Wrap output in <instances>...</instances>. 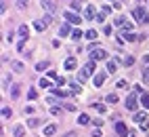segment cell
<instances>
[{
	"label": "cell",
	"instance_id": "1",
	"mask_svg": "<svg viewBox=\"0 0 149 137\" xmlns=\"http://www.w3.org/2000/svg\"><path fill=\"white\" fill-rule=\"evenodd\" d=\"M134 122L141 126V129H149V116H147V112H136L134 114Z\"/></svg>",
	"mask_w": 149,
	"mask_h": 137
},
{
	"label": "cell",
	"instance_id": "2",
	"mask_svg": "<svg viewBox=\"0 0 149 137\" xmlns=\"http://www.w3.org/2000/svg\"><path fill=\"white\" fill-rule=\"evenodd\" d=\"M132 17L136 19V21H141V23H149V15L145 13V8H143V6L134 8V11H132Z\"/></svg>",
	"mask_w": 149,
	"mask_h": 137
},
{
	"label": "cell",
	"instance_id": "3",
	"mask_svg": "<svg viewBox=\"0 0 149 137\" xmlns=\"http://www.w3.org/2000/svg\"><path fill=\"white\" fill-rule=\"evenodd\" d=\"M116 25H118V27H122V30H124L126 34L132 30V23L128 21V19H124V17H118V19H116Z\"/></svg>",
	"mask_w": 149,
	"mask_h": 137
},
{
	"label": "cell",
	"instance_id": "4",
	"mask_svg": "<svg viewBox=\"0 0 149 137\" xmlns=\"http://www.w3.org/2000/svg\"><path fill=\"white\" fill-rule=\"evenodd\" d=\"M42 8H44L48 15H55L57 13V4L53 2V0H42Z\"/></svg>",
	"mask_w": 149,
	"mask_h": 137
},
{
	"label": "cell",
	"instance_id": "5",
	"mask_svg": "<svg viewBox=\"0 0 149 137\" xmlns=\"http://www.w3.org/2000/svg\"><path fill=\"white\" fill-rule=\"evenodd\" d=\"M88 55H91V61H99V59H105V51H103V48H95V51H91Z\"/></svg>",
	"mask_w": 149,
	"mask_h": 137
},
{
	"label": "cell",
	"instance_id": "6",
	"mask_svg": "<svg viewBox=\"0 0 149 137\" xmlns=\"http://www.w3.org/2000/svg\"><path fill=\"white\" fill-rule=\"evenodd\" d=\"M126 110H130V112L136 110V95H128L126 97Z\"/></svg>",
	"mask_w": 149,
	"mask_h": 137
},
{
	"label": "cell",
	"instance_id": "7",
	"mask_svg": "<svg viewBox=\"0 0 149 137\" xmlns=\"http://www.w3.org/2000/svg\"><path fill=\"white\" fill-rule=\"evenodd\" d=\"M65 21H67V23H74V25L82 23V21H80V17H78V15H74L72 11H65Z\"/></svg>",
	"mask_w": 149,
	"mask_h": 137
},
{
	"label": "cell",
	"instance_id": "8",
	"mask_svg": "<svg viewBox=\"0 0 149 137\" xmlns=\"http://www.w3.org/2000/svg\"><path fill=\"white\" fill-rule=\"evenodd\" d=\"M63 65H65V70L72 72V70H76V67H78V59H76V57H67Z\"/></svg>",
	"mask_w": 149,
	"mask_h": 137
},
{
	"label": "cell",
	"instance_id": "9",
	"mask_svg": "<svg viewBox=\"0 0 149 137\" xmlns=\"http://www.w3.org/2000/svg\"><path fill=\"white\" fill-rule=\"evenodd\" d=\"M84 19H86V21H93V19H95V8L91 4L84 8Z\"/></svg>",
	"mask_w": 149,
	"mask_h": 137
},
{
	"label": "cell",
	"instance_id": "10",
	"mask_svg": "<svg viewBox=\"0 0 149 137\" xmlns=\"http://www.w3.org/2000/svg\"><path fill=\"white\" fill-rule=\"evenodd\" d=\"M116 131H118V135H120V137H126V135H128V129H126L124 122H118V124H116Z\"/></svg>",
	"mask_w": 149,
	"mask_h": 137
},
{
	"label": "cell",
	"instance_id": "11",
	"mask_svg": "<svg viewBox=\"0 0 149 137\" xmlns=\"http://www.w3.org/2000/svg\"><path fill=\"white\" fill-rule=\"evenodd\" d=\"M44 27H46V23L42 21V19H36V21H34V30L36 32H44Z\"/></svg>",
	"mask_w": 149,
	"mask_h": 137
},
{
	"label": "cell",
	"instance_id": "12",
	"mask_svg": "<svg viewBox=\"0 0 149 137\" xmlns=\"http://www.w3.org/2000/svg\"><path fill=\"white\" fill-rule=\"evenodd\" d=\"M93 82H95V86H101L103 82H105V74L101 72V74H97L95 78H93Z\"/></svg>",
	"mask_w": 149,
	"mask_h": 137
},
{
	"label": "cell",
	"instance_id": "13",
	"mask_svg": "<svg viewBox=\"0 0 149 137\" xmlns=\"http://www.w3.org/2000/svg\"><path fill=\"white\" fill-rule=\"evenodd\" d=\"M27 34H29V30H27V25H21V27H19V36H21V42H23L25 38H27Z\"/></svg>",
	"mask_w": 149,
	"mask_h": 137
},
{
	"label": "cell",
	"instance_id": "14",
	"mask_svg": "<svg viewBox=\"0 0 149 137\" xmlns=\"http://www.w3.org/2000/svg\"><path fill=\"white\" fill-rule=\"evenodd\" d=\"M13 135H15V137H23V135H25V129L19 124V126H15V129H13Z\"/></svg>",
	"mask_w": 149,
	"mask_h": 137
},
{
	"label": "cell",
	"instance_id": "15",
	"mask_svg": "<svg viewBox=\"0 0 149 137\" xmlns=\"http://www.w3.org/2000/svg\"><path fill=\"white\" fill-rule=\"evenodd\" d=\"M11 67H13L15 72H23V63H21V61H13V63H11Z\"/></svg>",
	"mask_w": 149,
	"mask_h": 137
},
{
	"label": "cell",
	"instance_id": "16",
	"mask_svg": "<svg viewBox=\"0 0 149 137\" xmlns=\"http://www.w3.org/2000/svg\"><path fill=\"white\" fill-rule=\"evenodd\" d=\"M78 122H80V124H88V122H91L88 114H80V116H78Z\"/></svg>",
	"mask_w": 149,
	"mask_h": 137
},
{
	"label": "cell",
	"instance_id": "17",
	"mask_svg": "<svg viewBox=\"0 0 149 137\" xmlns=\"http://www.w3.org/2000/svg\"><path fill=\"white\" fill-rule=\"evenodd\" d=\"M40 122H42V120H38V118H29V120H27V126H29V129H36Z\"/></svg>",
	"mask_w": 149,
	"mask_h": 137
},
{
	"label": "cell",
	"instance_id": "18",
	"mask_svg": "<svg viewBox=\"0 0 149 137\" xmlns=\"http://www.w3.org/2000/svg\"><path fill=\"white\" fill-rule=\"evenodd\" d=\"M78 80H80V82H86V80H88V72L84 70V67H82V72L78 74Z\"/></svg>",
	"mask_w": 149,
	"mask_h": 137
},
{
	"label": "cell",
	"instance_id": "19",
	"mask_svg": "<svg viewBox=\"0 0 149 137\" xmlns=\"http://www.w3.org/2000/svg\"><path fill=\"white\" fill-rule=\"evenodd\" d=\"M19 89H21L19 84H13V89H11V97H13V99H17V97H19Z\"/></svg>",
	"mask_w": 149,
	"mask_h": 137
},
{
	"label": "cell",
	"instance_id": "20",
	"mask_svg": "<svg viewBox=\"0 0 149 137\" xmlns=\"http://www.w3.org/2000/svg\"><path fill=\"white\" fill-rule=\"evenodd\" d=\"M141 103L149 110V93H143V95H141Z\"/></svg>",
	"mask_w": 149,
	"mask_h": 137
},
{
	"label": "cell",
	"instance_id": "21",
	"mask_svg": "<svg viewBox=\"0 0 149 137\" xmlns=\"http://www.w3.org/2000/svg\"><path fill=\"white\" fill-rule=\"evenodd\" d=\"M44 135H46V137H51V135H55V126H53V124H48V126H44Z\"/></svg>",
	"mask_w": 149,
	"mask_h": 137
},
{
	"label": "cell",
	"instance_id": "22",
	"mask_svg": "<svg viewBox=\"0 0 149 137\" xmlns=\"http://www.w3.org/2000/svg\"><path fill=\"white\" fill-rule=\"evenodd\" d=\"M48 65H51V63H48V61H40V63H38L36 65V72H42V70H46V67Z\"/></svg>",
	"mask_w": 149,
	"mask_h": 137
},
{
	"label": "cell",
	"instance_id": "23",
	"mask_svg": "<svg viewBox=\"0 0 149 137\" xmlns=\"http://www.w3.org/2000/svg\"><path fill=\"white\" fill-rule=\"evenodd\" d=\"M67 34H69V23L61 25V30H59V36H67Z\"/></svg>",
	"mask_w": 149,
	"mask_h": 137
},
{
	"label": "cell",
	"instance_id": "24",
	"mask_svg": "<svg viewBox=\"0 0 149 137\" xmlns=\"http://www.w3.org/2000/svg\"><path fill=\"white\" fill-rule=\"evenodd\" d=\"M69 91H72L74 95H78V93H80L82 89H80V84H76V82H72V86H69Z\"/></svg>",
	"mask_w": 149,
	"mask_h": 137
},
{
	"label": "cell",
	"instance_id": "25",
	"mask_svg": "<svg viewBox=\"0 0 149 137\" xmlns=\"http://www.w3.org/2000/svg\"><path fill=\"white\" fill-rule=\"evenodd\" d=\"M84 70H86L88 74H93V72H95V61H88V63L84 65Z\"/></svg>",
	"mask_w": 149,
	"mask_h": 137
},
{
	"label": "cell",
	"instance_id": "26",
	"mask_svg": "<svg viewBox=\"0 0 149 137\" xmlns=\"http://www.w3.org/2000/svg\"><path fill=\"white\" fill-rule=\"evenodd\" d=\"M107 72H116V59H109L107 61Z\"/></svg>",
	"mask_w": 149,
	"mask_h": 137
},
{
	"label": "cell",
	"instance_id": "27",
	"mask_svg": "<svg viewBox=\"0 0 149 137\" xmlns=\"http://www.w3.org/2000/svg\"><path fill=\"white\" fill-rule=\"evenodd\" d=\"M53 91V95H59V97H65L67 95V91H61V89H51Z\"/></svg>",
	"mask_w": 149,
	"mask_h": 137
},
{
	"label": "cell",
	"instance_id": "28",
	"mask_svg": "<svg viewBox=\"0 0 149 137\" xmlns=\"http://www.w3.org/2000/svg\"><path fill=\"white\" fill-rule=\"evenodd\" d=\"M42 21H44L46 25H51V23H53V15H48V13H46V15L42 17Z\"/></svg>",
	"mask_w": 149,
	"mask_h": 137
},
{
	"label": "cell",
	"instance_id": "29",
	"mask_svg": "<svg viewBox=\"0 0 149 137\" xmlns=\"http://www.w3.org/2000/svg\"><path fill=\"white\" fill-rule=\"evenodd\" d=\"M8 84H11V76H8V74H6V76L2 78V89H6V86H8Z\"/></svg>",
	"mask_w": 149,
	"mask_h": 137
},
{
	"label": "cell",
	"instance_id": "30",
	"mask_svg": "<svg viewBox=\"0 0 149 137\" xmlns=\"http://www.w3.org/2000/svg\"><path fill=\"white\" fill-rule=\"evenodd\" d=\"M36 97H38L36 89H29V91H27V99H36Z\"/></svg>",
	"mask_w": 149,
	"mask_h": 137
},
{
	"label": "cell",
	"instance_id": "31",
	"mask_svg": "<svg viewBox=\"0 0 149 137\" xmlns=\"http://www.w3.org/2000/svg\"><path fill=\"white\" fill-rule=\"evenodd\" d=\"M72 38H74V40H80V38H82V32H80V30H74V32H72Z\"/></svg>",
	"mask_w": 149,
	"mask_h": 137
},
{
	"label": "cell",
	"instance_id": "32",
	"mask_svg": "<svg viewBox=\"0 0 149 137\" xmlns=\"http://www.w3.org/2000/svg\"><path fill=\"white\" fill-rule=\"evenodd\" d=\"M86 38H88V40H95V38H97V32H95V30H88V32H86Z\"/></svg>",
	"mask_w": 149,
	"mask_h": 137
},
{
	"label": "cell",
	"instance_id": "33",
	"mask_svg": "<svg viewBox=\"0 0 149 137\" xmlns=\"http://www.w3.org/2000/svg\"><path fill=\"white\" fill-rule=\"evenodd\" d=\"M132 63H134V57H130V55L124 57V65H132Z\"/></svg>",
	"mask_w": 149,
	"mask_h": 137
},
{
	"label": "cell",
	"instance_id": "34",
	"mask_svg": "<svg viewBox=\"0 0 149 137\" xmlns=\"http://www.w3.org/2000/svg\"><path fill=\"white\" fill-rule=\"evenodd\" d=\"M2 118H11V110L8 107H2Z\"/></svg>",
	"mask_w": 149,
	"mask_h": 137
},
{
	"label": "cell",
	"instance_id": "35",
	"mask_svg": "<svg viewBox=\"0 0 149 137\" xmlns=\"http://www.w3.org/2000/svg\"><path fill=\"white\" fill-rule=\"evenodd\" d=\"M107 101H109V103H116V101H118V95H113V93L107 95Z\"/></svg>",
	"mask_w": 149,
	"mask_h": 137
},
{
	"label": "cell",
	"instance_id": "36",
	"mask_svg": "<svg viewBox=\"0 0 149 137\" xmlns=\"http://www.w3.org/2000/svg\"><path fill=\"white\" fill-rule=\"evenodd\" d=\"M109 13H111V6H103V11H101V15H103V17H107Z\"/></svg>",
	"mask_w": 149,
	"mask_h": 137
},
{
	"label": "cell",
	"instance_id": "37",
	"mask_svg": "<svg viewBox=\"0 0 149 137\" xmlns=\"http://www.w3.org/2000/svg\"><path fill=\"white\" fill-rule=\"evenodd\" d=\"M95 110H97V112H105V105H101V103H95Z\"/></svg>",
	"mask_w": 149,
	"mask_h": 137
},
{
	"label": "cell",
	"instance_id": "38",
	"mask_svg": "<svg viewBox=\"0 0 149 137\" xmlns=\"http://www.w3.org/2000/svg\"><path fill=\"white\" fill-rule=\"evenodd\" d=\"M72 8H74V11H80L82 4H80V2H72Z\"/></svg>",
	"mask_w": 149,
	"mask_h": 137
},
{
	"label": "cell",
	"instance_id": "39",
	"mask_svg": "<svg viewBox=\"0 0 149 137\" xmlns=\"http://www.w3.org/2000/svg\"><path fill=\"white\" fill-rule=\"evenodd\" d=\"M126 86H128L126 80H120V82H118V89H126Z\"/></svg>",
	"mask_w": 149,
	"mask_h": 137
},
{
	"label": "cell",
	"instance_id": "40",
	"mask_svg": "<svg viewBox=\"0 0 149 137\" xmlns=\"http://www.w3.org/2000/svg\"><path fill=\"white\" fill-rule=\"evenodd\" d=\"M40 86H42V89H46V86H48V80H46V78H42V80H40Z\"/></svg>",
	"mask_w": 149,
	"mask_h": 137
},
{
	"label": "cell",
	"instance_id": "41",
	"mask_svg": "<svg viewBox=\"0 0 149 137\" xmlns=\"http://www.w3.org/2000/svg\"><path fill=\"white\" fill-rule=\"evenodd\" d=\"M34 112V105H25V114H32Z\"/></svg>",
	"mask_w": 149,
	"mask_h": 137
},
{
	"label": "cell",
	"instance_id": "42",
	"mask_svg": "<svg viewBox=\"0 0 149 137\" xmlns=\"http://www.w3.org/2000/svg\"><path fill=\"white\" fill-rule=\"evenodd\" d=\"M143 63H145V65H149V55H147L145 59H143Z\"/></svg>",
	"mask_w": 149,
	"mask_h": 137
},
{
	"label": "cell",
	"instance_id": "43",
	"mask_svg": "<svg viewBox=\"0 0 149 137\" xmlns=\"http://www.w3.org/2000/svg\"><path fill=\"white\" fill-rule=\"evenodd\" d=\"M130 137H136V135H134V133H132V135H130Z\"/></svg>",
	"mask_w": 149,
	"mask_h": 137
}]
</instances>
